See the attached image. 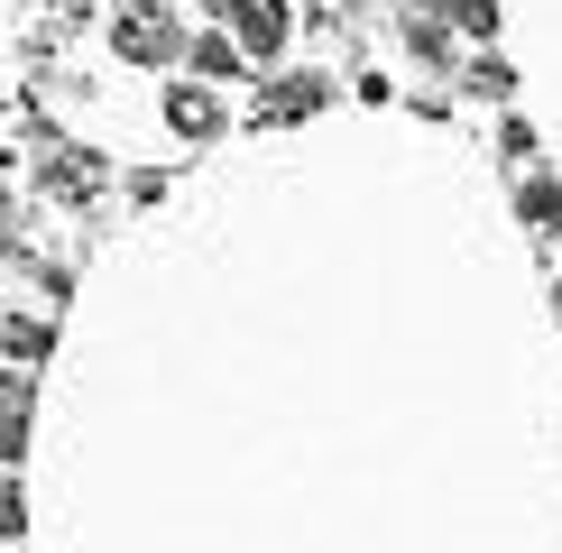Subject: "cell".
Instances as JSON below:
<instances>
[{"instance_id":"1","label":"cell","mask_w":562,"mask_h":553,"mask_svg":"<svg viewBox=\"0 0 562 553\" xmlns=\"http://www.w3.org/2000/svg\"><path fill=\"white\" fill-rule=\"evenodd\" d=\"M184 19L167 10V0H130L121 19H111V56L121 65H138V75H157V65H184Z\"/></svg>"},{"instance_id":"2","label":"cell","mask_w":562,"mask_h":553,"mask_svg":"<svg viewBox=\"0 0 562 553\" xmlns=\"http://www.w3.org/2000/svg\"><path fill=\"white\" fill-rule=\"evenodd\" d=\"M286 37H295L286 0H240V10H231V46H240L249 65H277V56H286Z\"/></svg>"},{"instance_id":"3","label":"cell","mask_w":562,"mask_h":553,"mask_svg":"<svg viewBox=\"0 0 562 553\" xmlns=\"http://www.w3.org/2000/svg\"><path fill=\"white\" fill-rule=\"evenodd\" d=\"M167 129H176V138H194V148H213V138L231 129V102H222L213 83L184 75V83H167Z\"/></svg>"},{"instance_id":"4","label":"cell","mask_w":562,"mask_h":553,"mask_svg":"<svg viewBox=\"0 0 562 553\" xmlns=\"http://www.w3.org/2000/svg\"><path fill=\"white\" fill-rule=\"evenodd\" d=\"M333 102V75H268L259 83V121H314Z\"/></svg>"},{"instance_id":"5","label":"cell","mask_w":562,"mask_h":553,"mask_svg":"<svg viewBox=\"0 0 562 553\" xmlns=\"http://www.w3.org/2000/svg\"><path fill=\"white\" fill-rule=\"evenodd\" d=\"M452 83L471 92V102H498V111L517 102V65H507L498 46H480V56H461V65H452Z\"/></svg>"},{"instance_id":"6","label":"cell","mask_w":562,"mask_h":553,"mask_svg":"<svg viewBox=\"0 0 562 553\" xmlns=\"http://www.w3.org/2000/svg\"><path fill=\"white\" fill-rule=\"evenodd\" d=\"M406 56L425 65V75H452V19H442L434 0H415V10H406Z\"/></svg>"},{"instance_id":"7","label":"cell","mask_w":562,"mask_h":553,"mask_svg":"<svg viewBox=\"0 0 562 553\" xmlns=\"http://www.w3.org/2000/svg\"><path fill=\"white\" fill-rule=\"evenodd\" d=\"M240 65H249V56L231 46V29H194V37H184V75H194V83H213V92H222Z\"/></svg>"},{"instance_id":"8","label":"cell","mask_w":562,"mask_h":553,"mask_svg":"<svg viewBox=\"0 0 562 553\" xmlns=\"http://www.w3.org/2000/svg\"><path fill=\"white\" fill-rule=\"evenodd\" d=\"M37 176H46V194L83 203L92 184H102V157H83V148H46V157H37Z\"/></svg>"},{"instance_id":"9","label":"cell","mask_w":562,"mask_h":553,"mask_svg":"<svg viewBox=\"0 0 562 553\" xmlns=\"http://www.w3.org/2000/svg\"><path fill=\"white\" fill-rule=\"evenodd\" d=\"M0 351H10L19 369H37L46 351H56V314H10L0 323Z\"/></svg>"},{"instance_id":"10","label":"cell","mask_w":562,"mask_h":553,"mask_svg":"<svg viewBox=\"0 0 562 553\" xmlns=\"http://www.w3.org/2000/svg\"><path fill=\"white\" fill-rule=\"evenodd\" d=\"M517 222L553 240V230H562V176H526V184H517Z\"/></svg>"},{"instance_id":"11","label":"cell","mask_w":562,"mask_h":553,"mask_svg":"<svg viewBox=\"0 0 562 553\" xmlns=\"http://www.w3.org/2000/svg\"><path fill=\"white\" fill-rule=\"evenodd\" d=\"M442 19H452V37H480V46H498V19H507V0H434Z\"/></svg>"},{"instance_id":"12","label":"cell","mask_w":562,"mask_h":553,"mask_svg":"<svg viewBox=\"0 0 562 553\" xmlns=\"http://www.w3.org/2000/svg\"><path fill=\"white\" fill-rule=\"evenodd\" d=\"M29 397H37V379L19 360H0V415H10V425H29Z\"/></svg>"},{"instance_id":"13","label":"cell","mask_w":562,"mask_h":553,"mask_svg":"<svg viewBox=\"0 0 562 553\" xmlns=\"http://www.w3.org/2000/svg\"><path fill=\"white\" fill-rule=\"evenodd\" d=\"M19 526H29V498H19V479H10V471H0V544H10V535H19Z\"/></svg>"},{"instance_id":"14","label":"cell","mask_w":562,"mask_h":553,"mask_svg":"<svg viewBox=\"0 0 562 553\" xmlns=\"http://www.w3.org/2000/svg\"><path fill=\"white\" fill-rule=\"evenodd\" d=\"M498 157H535V129L517 121V111H498Z\"/></svg>"},{"instance_id":"15","label":"cell","mask_w":562,"mask_h":553,"mask_svg":"<svg viewBox=\"0 0 562 553\" xmlns=\"http://www.w3.org/2000/svg\"><path fill=\"white\" fill-rule=\"evenodd\" d=\"M19 461H29V425H10V415H0V471H19Z\"/></svg>"},{"instance_id":"16","label":"cell","mask_w":562,"mask_h":553,"mask_svg":"<svg viewBox=\"0 0 562 553\" xmlns=\"http://www.w3.org/2000/svg\"><path fill=\"white\" fill-rule=\"evenodd\" d=\"M231 10H240V0H203V29H231Z\"/></svg>"},{"instance_id":"17","label":"cell","mask_w":562,"mask_h":553,"mask_svg":"<svg viewBox=\"0 0 562 553\" xmlns=\"http://www.w3.org/2000/svg\"><path fill=\"white\" fill-rule=\"evenodd\" d=\"M333 10H341V19H360V10H379V0H333Z\"/></svg>"},{"instance_id":"18","label":"cell","mask_w":562,"mask_h":553,"mask_svg":"<svg viewBox=\"0 0 562 553\" xmlns=\"http://www.w3.org/2000/svg\"><path fill=\"white\" fill-rule=\"evenodd\" d=\"M0 213H10V184H0Z\"/></svg>"}]
</instances>
